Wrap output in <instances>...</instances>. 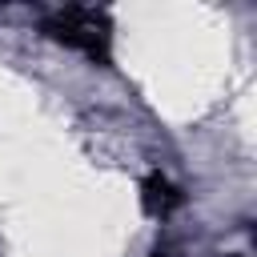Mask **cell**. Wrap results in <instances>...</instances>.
Listing matches in <instances>:
<instances>
[{
  "label": "cell",
  "instance_id": "6da1fadb",
  "mask_svg": "<svg viewBox=\"0 0 257 257\" xmlns=\"http://www.w3.org/2000/svg\"><path fill=\"white\" fill-rule=\"evenodd\" d=\"M44 32L52 40H60L64 48L84 52L88 60H108L112 48V20L104 8H88V4H64L56 12L44 16Z\"/></svg>",
  "mask_w": 257,
  "mask_h": 257
},
{
  "label": "cell",
  "instance_id": "7a4b0ae2",
  "mask_svg": "<svg viewBox=\"0 0 257 257\" xmlns=\"http://www.w3.org/2000/svg\"><path fill=\"white\" fill-rule=\"evenodd\" d=\"M177 201H181V193H177L161 173H153L149 185H145V205H149V213H169Z\"/></svg>",
  "mask_w": 257,
  "mask_h": 257
},
{
  "label": "cell",
  "instance_id": "3957f363",
  "mask_svg": "<svg viewBox=\"0 0 257 257\" xmlns=\"http://www.w3.org/2000/svg\"><path fill=\"white\" fill-rule=\"evenodd\" d=\"M153 257H169V253H153Z\"/></svg>",
  "mask_w": 257,
  "mask_h": 257
}]
</instances>
